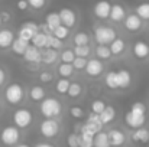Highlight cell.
Returning a JSON list of instances; mask_svg holds the SVG:
<instances>
[{
	"label": "cell",
	"instance_id": "6da1fadb",
	"mask_svg": "<svg viewBox=\"0 0 149 147\" xmlns=\"http://www.w3.org/2000/svg\"><path fill=\"white\" fill-rule=\"evenodd\" d=\"M125 123L130 128H139L143 127L146 123V105L141 101H136L130 105V110L125 115Z\"/></svg>",
	"mask_w": 149,
	"mask_h": 147
},
{
	"label": "cell",
	"instance_id": "7a4b0ae2",
	"mask_svg": "<svg viewBox=\"0 0 149 147\" xmlns=\"http://www.w3.org/2000/svg\"><path fill=\"white\" fill-rule=\"evenodd\" d=\"M39 110H41V112L45 118H55L62 112V105L56 98L49 97L42 99V104H41Z\"/></svg>",
	"mask_w": 149,
	"mask_h": 147
},
{
	"label": "cell",
	"instance_id": "3957f363",
	"mask_svg": "<svg viewBox=\"0 0 149 147\" xmlns=\"http://www.w3.org/2000/svg\"><path fill=\"white\" fill-rule=\"evenodd\" d=\"M25 98V88L17 84V82H12L6 87L4 90V99L10 104V105H17L23 101Z\"/></svg>",
	"mask_w": 149,
	"mask_h": 147
},
{
	"label": "cell",
	"instance_id": "277c9868",
	"mask_svg": "<svg viewBox=\"0 0 149 147\" xmlns=\"http://www.w3.org/2000/svg\"><path fill=\"white\" fill-rule=\"evenodd\" d=\"M13 124L15 127H17L19 130L20 128H28L32 121H33V114L31 110L28 108H17L15 112H13Z\"/></svg>",
	"mask_w": 149,
	"mask_h": 147
},
{
	"label": "cell",
	"instance_id": "5b68a950",
	"mask_svg": "<svg viewBox=\"0 0 149 147\" xmlns=\"http://www.w3.org/2000/svg\"><path fill=\"white\" fill-rule=\"evenodd\" d=\"M20 140V131L15 126H6L0 131V141L7 147L16 146Z\"/></svg>",
	"mask_w": 149,
	"mask_h": 147
},
{
	"label": "cell",
	"instance_id": "8992f818",
	"mask_svg": "<svg viewBox=\"0 0 149 147\" xmlns=\"http://www.w3.org/2000/svg\"><path fill=\"white\" fill-rule=\"evenodd\" d=\"M94 39L99 45H109L113 39H116V30L110 26H96Z\"/></svg>",
	"mask_w": 149,
	"mask_h": 147
},
{
	"label": "cell",
	"instance_id": "52a82bcc",
	"mask_svg": "<svg viewBox=\"0 0 149 147\" xmlns=\"http://www.w3.org/2000/svg\"><path fill=\"white\" fill-rule=\"evenodd\" d=\"M59 130H61L59 123H58L55 118H45V120L41 123V126H39L41 134H42L44 137H47V139L56 137V136L59 134Z\"/></svg>",
	"mask_w": 149,
	"mask_h": 147
},
{
	"label": "cell",
	"instance_id": "ba28073f",
	"mask_svg": "<svg viewBox=\"0 0 149 147\" xmlns=\"http://www.w3.org/2000/svg\"><path fill=\"white\" fill-rule=\"evenodd\" d=\"M39 32V26L35 23V22H26L23 23L20 28H19V32H17V38L26 41V42H31L32 38Z\"/></svg>",
	"mask_w": 149,
	"mask_h": 147
},
{
	"label": "cell",
	"instance_id": "9c48e42d",
	"mask_svg": "<svg viewBox=\"0 0 149 147\" xmlns=\"http://www.w3.org/2000/svg\"><path fill=\"white\" fill-rule=\"evenodd\" d=\"M58 14H59V19H61V25H64L68 29H71L75 25V22H77V14L70 7H62Z\"/></svg>",
	"mask_w": 149,
	"mask_h": 147
},
{
	"label": "cell",
	"instance_id": "30bf717a",
	"mask_svg": "<svg viewBox=\"0 0 149 147\" xmlns=\"http://www.w3.org/2000/svg\"><path fill=\"white\" fill-rule=\"evenodd\" d=\"M84 71L87 72L88 77L97 78V77H100V75L103 74V71H104V65H103V62H101L100 59H97V58H96V59H90V61H87Z\"/></svg>",
	"mask_w": 149,
	"mask_h": 147
},
{
	"label": "cell",
	"instance_id": "8fae6325",
	"mask_svg": "<svg viewBox=\"0 0 149 147\" xmlns=\"http://www.w3.org/2000/svg\"><path fill=\"white\" fill-rule=\"evenodd\" d=\"M107 137H109V141H110L111 147H120L126 143V134L122 130H117V128L109 130L107 131Z\"/></svg>",
	"mask_w": 149,
	"mask_h": 147
},
{
	"label": "cell",
	"instance_id": "7c38bea8",
	"mask_svg": "<svg viewBox=\"0 0 149 147\" xmlns=\"http://www.w3.org/2000/svg\"><path fill=\"white\" fill-rule=\"evenodd\" d=\"M116 84H117V90H126L132 84V74L127 69L116 71Z\"/></svg>",
	"mask_w": 149,
	"mask_h": 147
},
{
	"label": "cell",
	"instance_id": "4fadbf2b",
	"mask_svg": "<svg viewBox=\"0 0 149 147\" xmlns=\"http://www.w3.org/2000/svg\"><path fill=\"white\" fill-rule=\"evenodd\" d=\"M123 25H125V29L126 30H129V32H138L142 28V19L139 16H136L135 13L126 14V17L123 20Z\"/></svg>",
	"mask_w": 149,
	"mask_h": 147
},
{
	"label": "cell",
	"instance_id": "5bb4252c",
	"mask_svg": "<svg viewBox=\"0 0 149 147\" xmlns=\"http://www.w3.org/2000/svg\"><path fill=\"white\" fill-rule=\"evenodd\" d=\"M23 59L26 63H41L42 62V56H41V49L32 46H28L25 53H23Z\"/></svg>",
	"mask_w": 149,
	"mask_h": 147
},
{
	"label": "cell",
	"instance_id": "9a60e30c",
	"mask_svg": "<svg viewBox=\"0 0 149 147\" xmlns=\"http://www.w3.org/2000/svg\"><path fill=\"white\" fill-rule=\"evenodd\" d=\"M110 3L107 0H99L94 7H93V12H94V16L97 19H107L109 17V13H110Z\"/></svg>",
	"mask_w": 149,
	"mask_h": 147
},
{
	"label": "cell",
	"instance_id": "2e32d148",
	"mask_svg": "<svg viewBox=\"0 0 149 147\" xmlns=\"http://www.w3.org/2000/svg\"><path fill=\"white\" fill-rule=\"evenodd\" d=\"M126 17V10L122 4L116 3V4H111L110 6V13H109V19L114 23H119V22H123Z\"/></svg>",
	"mask_w": 149,
	"mask_h": 147
},
{
	"label": "cell",
	"instance_id": "e0dca14e",
	"mask_svg": "<svg viewBox=\"0 0 149 147\" xmlns=\"http://www.w3.org/2000/svg\"><path fill=\"white\" fill-rule=\"evenodd\" d=\"M133 55L138 58V59H145L149 56V43L146 41H136L133 43Z\"/></svg>",
	"mask_w": 149,
	"mask_h": 147
},
{
	"label": "cell",
	"instance_id": "ac0fdd59",
	"mask_svg": "<svg viewBox=\"0 0 149 147\" xmlns=\"http://www.w3.org/2000/svg\"><path fill=\"white\" fill-rule=\"evenodd\" d=\"M132 140L133 143H138V144H148L149 143V130L145 127H139V128H135L133 133H132Z\"/></svg>",
	"mask_w": 149,
	"mask_h": 147
},
{
	"label": "cell",
	"instance_id": "d6986e66",
	"mask_svg": "<svg viewBox=\"0 0 149 147\" xmlns=\"http://www.w3.org/2000/svg\"><path fill=\"white\" fill-rule=\"evenodd\" d=\"M15 39V33L10 29H0V49L10 48Z\"/></svg>",
	"mask_w": 149,
	"mask_h": 147
},
{
	"label": "cell",
	"instance_id": "ffe728a7",
	"mask_svg": "<svg viewBox=\"0 0 149 147\" xmlns=\"http://www.w3.org/2000/svg\"><path fill=\"white\" fill-rule=\"evenodd\" d=\"M99 117H100V121H101L103 126L111 123V121L116 118V110H114V107H111V105H106V108L100 112Z\"/></svg>",
	"mask_w": 149,
	"mask_h": 147
},
{
	"label": "cell",
	"instance_id": "44dd1931",
	"mask_svg": "<svg viewBox=\"0 0 149 147\" xmlns=\"http://www.w3.org/2000/svg\"><path fill=\"white\" fill-rule=\"evenodd\" d=\"M109 45H110V46H109V49H110V53H111V55H114V56L122 55V53L125 52V49H126V42H125L123 39H120V38L113 39Z\"/></svg>",
	"mask_w": 149,
	"mask_h": 147
},
{
	"label": "cell",
	"instance_id": "7402d4cb",
	"mask_svg": "<svg viewBox=\"0 0 149 147\" xmlns=\"http://www.w3.org/2000/svg\"><path fill=\"white\" fill-rule=\"evenodd\" d=\"M28 46H29V42H26V41H23L20 38H15L12 45H10V49H12V52L15 55H23Z\"/></svg>",
	"mask_w": 149,
	"mask_h": 147
},
{
	"label": "cell",
	"instance_id": "603a6c76",
	"mask_svg": "<svg viewBox=\"0 0 149 147\" xmlns=\"http://www.w3.org/2000/svg\"><path fill=\"white\" fill-rule=\"evenodd\" d=\"M93 147H111L109 137H107V133H104V131L96 133L93 137Z\"/></svg>",
	"mask_w": 149,
	"mask_h": 147
},
{
	"label": "cell",
	"instance_id": "cb8c5ba5",
	"mask_svg": "<svg viewBox=\"0 0 149 147\" xmlns=\"http://www.w3.org/2000/svg\"><path fill=\"white\" fill-rule=\"evenodd\" d=\"M41 56H42V62L47 63V65H52L56 59H58V53L55 49H49L45 48L42 52H41Z\"/></svg>",
	"mask_w": 149,
	"mask_h": 147
},
{
	"label": "cell",
	"instance_id": "d4e9b609",
	"mask_svg": "<svg viewBox=\"0 0 149 147\" xmlns=\"http://www.w3.org/2000/svg\"><path fill=\"white\" fill-rule=\"evenodd\" d=\"M29 98L35 102H39L45 98V90L41 87V85H33L31 90H29Z\"/></svg>",
	"mask_w": 149,
	"mask_h": 147
},
{
	"label": "cell",
	"instance_id": "484cf974",
	"mask_svg": "<svg viewBox=\"0 0 149 147\" xmlns=\"http://www.w3.org/2000/svg\"><path fill=\"white\" fill-rule=\"evenodd\" d=\"M135 14L142 20H149V1H143L135 7Z\"/></svg>",
	"mask_w": 149,
	"mask_h": 147
},
{
	"label": "cell",
	"instance_id": "4316f807",
	"mask_svg": "<svg viewBox=\"0 0 149 147\" xmlns=\"http://www.w3.org/2000/svg\"><path fill=\"white\" fill-rule=\"evenodd\" d=\"M45 25L49 28L51 30H54L55 28H58V26L61 25L59 14L55 13V12H52V13H49V14H47V17H45Z\"/></svg>",
	"mask_w": 149,
	"mask_h": 147
},
{
	"label": "cell",
	"instance_id": "83f0119b",
	"mask_svg": "<svg viewBox=\"0 0 149 147\" xmlns=\"http://www.w3.org/2000/svg\"><path fill=\"white\" fill-rule=\"evenodd\" d=\"M47 36L48 35H45V33H42L41 30L32 38V45L35 46V48L38 49H42V48H47Z\"/></svg>",
	"mask_w": 149,
	"mask_h": 147
},
{
	"label": "cell",
	"instance_id": "f1b7e54d",
	"mask_svg": "<svg viewBox=\"0 0 149 147\" xmlns=\"http://www.w3.org/2000/svg\"><path fill=\"white\" fill-rule=\"evenodd\" d=\"M83 94V87L80 82H71L70 87H68V91H67V95L70 98H78L81 97Z\"/></svg>",
	"mask_w": 149,
	"mask_h": 147
},
{
	"label": "cell",
	"instance_id": "f546056e",
	"mask_svg": "<svg viewBox=\"0 0 149 147\" xmlns=\"http://www.w3.org/2000/svg\"><path fill=\"white\" fill-rule=\"evenodd\" d=\"M74 68H72V65L71 63H64V62H61V65L58 66V75L61 77V78H70L72 74H74Z\"/></svg>",
	"mask_w": 149,
	"mask_h": 147
},
{
	"label": "cell",
	"instance_id": "4dcf8cb0",
	"mask_svg": "<svg viewBox=\"0 0 149 147\" xmlns=\"http://www.w3.org/2000/svg\"><path fill=\"white\" fill-rule=\"evenodd\" d=\"M96 56H97V59L100 61H106V59H110V56H111V53H110V49L107 45H99L97 48H96Z\"/></svg>",
	"mask_w": 149,
	"mask_h": 147
},
{
	"label": "cell",
	"instance_id": "1f68e13d",
	"mask_svg": "<svg viewBox=\"0 0 149 147\" xmlns=\"http://www.w3.org/2000/svg\"><path fill=\"white\" fill-rule=\"evenodd\" d=\"M52 35H54L56 39H59V41H65V39L68 38V35H70V29L65 28L64 25H59L58 28H55V29L52 30Z\"/></svg>",
	"mask_w": 149,
	"mask_h": 147
},
{
	"label": "cell",
	"instance_id": "d6a6232c",
	"mask_svg": "<svg viewBox=\"0 0 149 147\" xmlns=\"http://www.w3.org/2000/svg\"><path fill=\"white\" fill-rule=\"evenodd\" d=\"M88 42H90L88 33H86V32H77L75 33V36H74L75 46H84V45H88Z\"/></svg>",
	"mask_w": 149,
	"mask_h": 147
},
{
	"label": "cell",
	"instance_id": "836d02e7",
	"mask_svg": "<svg viewBox=\"0 0 149 147\" xmlns=\"http://www.w3.org/2000/svg\"><path fill=\"white\" fill-rule=\"evenodd\" d=\"M104 84L107 88L110 90H117V84H116V71H110L106 74L104 77Z\"/></svg>",
	"mask_w": 149,
	"mask_h": 147
},
{
	"label": "cell",
	"instance_id": "e575fe53",
	"mask_svg": "<svg viewBox=\"0 0 149 147\" xmlns=\"http://www.w3.org/2000/svg\"><path fill=\"white\" fill-rule=\"evenodd\" d=\"M70 84H71V81H70L68 78H61L59 81H56V85H55L56 92H59V94H67Z\"/></svg>",
	"mask_w": 149,
	"mask_h": 147
},
{
	"label": "cell",
	"instance_id": "d590c367",
	"mask_svg": "<svg viewBox=\"0 0 149 147\" xmlns=\"http://www.w3.org/2000/svg\"><path fill=\"white\" fill-rule=\"evenodd\" d=\"M47 48L58 50V49L62 48V41L56 39L54 35H48V36H47Z\"/></svg>",
	"mask_w": 149,
	"mask_h": 147
},
{
	"label": "cell",
	"instance_id": "8d00e7d4",
	"mask_svg": "<svg viewBox=\"0 0 149 147\" xmlns=\"http://www.w3.org/2000/svg\"><path fill=\"white\" fill-rule=\"evenodd\" d=\"M74 55L78 56V58H88L90 53H91V49L88 45H84V46H75L74 48Z\"/></svg>",
	"mask_w": 149,
	"mask_h": 147
},
{
	"label": "cell",
	"instance_id": "74e56055",
	"mask_svg": "<svg viewBox=\"0 0 149 147\" xmlns=\"http://www.w3.org/2000/svg\"><path fill=\"white\" fill-rule=\"evenodd\" d=\"M87 124H90V126H93L97 131H101V127H103V124H101V121H100V117L97 114H90L88 115V118H87V121H86Z\"/></svg>",
	"mask_w": 149,
	"mask_h": 147
},
{
	"label": "cell",
	"instance_id": "f35d334b",
	"mask_svg": "<svg viewBox=\"0 0 149 147\" xmlns=\"http://www.w3.org/2000/svg\"><path fill=\"white\" fill-rule=\"evenodd\" d=\"M78 147H93V137L78 133Z\"/></svg>",
	"mask_w": 149,
	"mask_h": 147
},
{
	"label": "cell",
	"instance_id": "ab89813d",
	"mask_svg": "<svg viewBox=\"0 0 149 147\" xmlns=\"http://www.w3.org/2000/svg\"><path fill=\"white\" fill-rule=\"evenodd\" d=\"M106 105H107V104H106V102H104L103 99H100V98L94 99V101L91 102V112H93V114H97V115H99L100 112H101V111H103V110L106 108Z\"/></svg>",
	"mask_w": 149,
	"mask_h": 147
},
{
	"label": "cell",
	"instance_id": "60d3db41",
	"mask_svg": "<svg viewBox=\"0 0 149 147\" xmlns=\"http://www.w3.org/2000/svg\"><path fill=\"white\" fill-rule=\"evenodd\" d=\"M70 115H71L72 118H75V120H81V118L86 115V112H84V110H83L81 107L72 105V107L70 108Z\"/></svg>",
	"mask_w": 149,
	"mask_h": 147
},
{
	"label": "cell",
	"instance_id": "b9f144b4",
	"mask_svg": "<svg viewBox=\"0 0 149 147\" xmlns=\"http://www.w3.org/2000/svg\"><path fill=\"white\" fill-rule=\"evenodd\" d=\"M74 58H75V55H74L72 49H65V50H62V53H61V61H62L64 63H72Z\"/></svg>",
	"mask_w": 149,
	"mask_h": 147
},
{
	"label": "cell",
	"instance_id": "7bdbcfd3",
	"mask_svg": "<svg viewBox=\"0 0 149 147\" xmlns=\"http://www.w3.org/2000/svg\"><path fill=\"white\" fill-rule=\"evenodd\" d=\"M86 63H87V59H86V58H78V56H75L71 65H72V68H74V69L81 71V69H84V68H86Z\"/></svg>",
	"mask_w": 149,
	"mask_h": 147
},
{
	"label": "cell",
	"instance_id": "ee69618b",
	"mask_svg": "<svg viewBox=\"0 0 149 147\" xmlns=\"http://www.w3.org/2000/svg\"><path fill=\"white\" fill-rule=\"evenodd\" d=\"M26 1H28L29 7H32L33 10H41L47 4V0H26Z\"/></svg>",
	"mask_w": 149,
	"mask_h": 147
},
{
	"label": "cell",
	"instance_id": "f6af8a7d",
	"mask_svg": "<svg viewBox=\"0 0 149 147\" xmlns=\"http://www.w3.org/2000/svg\"><path fill=\"white\" fill-rule=\"evenodd\" d=\"M68 147H78V133H71L67 139Z\"/></svg>",
	"mask_w": 149,
	"mask_h": 147
},
{
	"label": "cell",
	"instance_id": "bcb514c9",
	"mask_svg": "<svg viewBox=\"0 0 149 147\" xmlns=\"http://www.w3.org/2000/svg\"><path fill=\"white\" fill-rule=\"evenodd\" d=\"M52 78H54V75L51 74L49 71H42L41 74H39V81L41 82H44V84H48L52 81Z\"/></svg>",
	"mask_w": 149,
	"mask_h": 147
},
{
	"label": "cell",
	"instance_id": "7dc6e473",
	"mask_svg": "<svg viewBox=\"0 0 149 147\" xmlns=\"http://www.w3.org/2000/svg\"><path fill=\"white\" fill-rule=\"evenodd\" d=\"M16 7H17L20 12H26V10L29 9V4H28L26 0H17V1H16Z\"/></svg>",
	"mask_w": 149,
	"mask_h": 147
},
{
	"label": "cell",
	"instance_id": "c3c4849f",
	"mask_svg": "<svg viewBox=\"0 0 149 147\" xmlns=\"http://www.w3.org/2000/svg\"><path fill=\"white\" fill-rule=\"evenodd\" d=\"M0 17H1V22H3V23H7V22L12 19V14H10L9 12H1V13H0Z\"/></svg>",
	"mask_w": 149,
	"mask_h": 147
},
{
	"label": "cell",
	"instance_id": "681fc988",
	"mask_svg": "<svg viewBox=\"0 0 149 147\" xmlns=\"http://www.w3.org/2000/svg\"><path fill=\"white\" fill-rule=\"evenodd\" d=\"M4 82H6V72L3 68H0V87L4 85Z\"/></svg>",
	"mask_w": 149,
	"mask_h": 147
},
{
	"label": "cell",
	"instance_id": "f907efd6",
	"mask_svg": "<svg viewBox=\"0 0 149 147\" xmlns=\"http://www.w3.org/2000/svg\"><path fill=\"white\" fill-rule=\"evenodd\" d=\"M35 147H55L54 144H51V143H47V141H44V143H38Z\"/></svg>",
	"mask_w": 149,
	"mask_h": 147
},
{
	"label": "cell",
	"instance_id": "816d5d0a",
	"mask_svg": "<svg viewBox=\"0 0 149 147\" xmlns=\"http://www.w3.org/2000/svg\"><path fill=\"white\" fill-rule=\"evenodd\" d=\"M15 147H31L29 144H25V143H20V144H16Z\"/></svg>",
	"mask_w": 149,
	"mask_h": 147
},
{
	"label": "cell",
	"instance_id": "f5cc1de1",
	"mask_svg": "<svg viewBox=\"0 0 149 147\" xmlns=\"http://www.w3.org/2000/svg\"><path fill=\"white\" fill-rule=\"evenodd\" d=\"M1 25H3V22H1V17H0V26H1Z\"/></svg>",
	"mask_w": 149,
	"mask_h": 147
},
{
	"label": "cell",
	"instance_id": "db71d44e",
	"mask_svg": "<svg viewBox=\"0 0 149 147\" xmlns=\"http://www.w3.org/2000/svg\"><path fill=\"white\" fill-rule=\"evenodd\" d=\"M0 111H1V105H0Z\"/></svg>",
	"mask_w": 149,
	"mask_h": 147
}]
</instances>
